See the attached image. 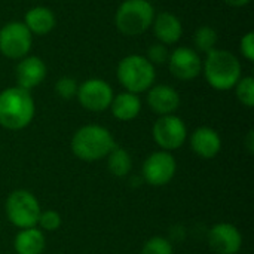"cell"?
I'll list each match as a JSON object with an SVG mask.
<instances>
[{
  "instance_id": "obj_1",
  "label": "cell",
  "mask_w": 254,
  "mask_h": 254,
  "mask_svg": "<svg viewBox=\"0 0 254 254\" xmlns=\"http://www.w3.org/2000/svg\"><path fill=\"white\" fill-rule=\"evenodd\" d=\"M116 147L113 134L97 124L80 127L71 137L70 149L73 155L83 162H97L106 159L107 155Z\"/></svg>"
},
{
  "instance_id": "obj_2",
  "label": "cell",
  "mask_w": 254,
  "mask_h": 254,
  "mask_svg": "<svg viewBox=\"0 0 254 254\" xmlns=\"http://www.w3.org/2000/svg\"><path fill=\"white\" fill-rule=\"evenodd\" d=\"M36 104L30 91L10 86L0 92V127L9 131H21L34 119Z\"/></svg>"
},
{
  "instance_id": "obj_3",
  "label": "cell",
  "mask_w": 254,
  "mask_h": 254,
  "mask_svg": "<svg viewBox=\"0 0 254 254\" xmlns=\"http://www.w3.org/2000/svg\"><path fill=\"white\" fill-rule=\"evenodd\" d=\"M202 73L207 83L217 91H229L243 77L241 63L226 49H214L202 61Z\"/></svg>"
},
{
  "instance_id": "obj_4",
  "label": "cell",
  "mask_w": 254,
  "mask_h": 254,
  "mask_svg": "<svg viewBox=\"0 0 254 254\" xmlns=\"http://www.w3.org/2000/svg\"><path fill=\"white\" fill-rule=\"evenodd\" d=\"M116 77L125 91L138 95L141 92H147L155 85L156 70L144 55L132 54L119 61Z\"/></svg>"
},
{
  "instance_id": "obj_5",
  "label": "cell",
  "mask_w": 254,
  "mask_h": 254,
  "mask_svg": "<svg viewBox=\"0 0 254 254\" xmlns=\"http://www.w3.org/2000/svg\"><path fill=\"white\" fill-rule=\"evenodd\" d=\"M155 7L149 0H124L115 13V25L128 37L146 33L155 19Z\"/></svg>"
},
{
  "instance_id": "obj_6",
  "label": "cell",
  "mask_w": 254,
  "mask_h": 254,
  "mask_svg": "<svg viewBox=\"0 0 254 254\" xmlns=\"http://www.w3.org/2000/svg\"><path fill=\"white\" fill-rule=\"evenodd\" d=\"M40 211L42 208L39 199L27 189H16L10 192L4 204L7 220L18 229L37 226Z\"/></svg>"
},
{
  "instance_id": "obj_7",
  "label": "cell",
  "mask_w": 254,
  "mask_h": 254,
  "mask_svg": "<svg viewBox=\"0 0 254 254\" xmlns=\"http://www.w3.org/2000/svg\"><path fill=\"white\" fill-rule=\"evenodd\" d=\"M177 173V162L171 152L156 150L150 153L141 165L143 183L153 188H162L171 183Z\"/></svg>"
},
{
  "instance_id": "obj_8",
  "label": "cell",
  "mask_w": 254,
  "mask_h": 254,
  "mask_svg": "<svg viewBox=\"0 0 254 254\" xmlns=\"http://www.w3.org/2000/svg\"><path fill=\"white\" fill-rule=\"evenodd\" d=\"M33 34L22 21H10L0 28V54L9 60H21L28 55Z\"/></svg>"
},
{
  "instance_id": "obj_9",
  "label": "cell",
  "mask_w": 254,
  "mask_h": 254,
  "mask_svg": "<svg viewBox=\"0 0 254 254\" xmlns=\"http://www.w3.org/2000/svg\"><path fill=\"white\" fill-rule=\"evenodd\" d=\"M152 135L161 150L174 152L186 143L188 127L182 118L176 115H165L155 121Z\"/></svg>"
},
{
  "instance_id": "obj_10",
  "label": "cell",
  "mask_w": 254,
  "mask_h": 254,
  "mask_svg": "<svg viewBox=\"0 0 254 254\" xmlns=\"http://www.w3.org/2000/svg\"><path fill=\"white\" fill-rule=\"evenodd\" d=\"M76 97L85 110L100 113L110 107L115 92L110 83L104 79L91 77L79 85Z\"/></svg>"
},
{
  "instance_id": "obj_11",
  "label": "cell",
  "mask_w": 254,
  "mask_h": 254,
  "mask_svg": "<svg viewBox=\"0 0 254 254\" xmlns=\"http://www.w3.org/2000/svg\"><path fill=\"white\" fill-rule=\"evenodd\" d=\"M170 73L179 80H193L202 73V60L198 52L188 46L176 48L168 58Z\"/></svg>"
},
{
  "instance_id": "obj_12",
  "label": "cell",
  "mask_w": 254,
  "mask_h": 254,
  "mask_svg": "<svg viewBox=\"0 0 254 254\" xmlns=\"http://www.w3.org/2000/svg\"><path fill=\"white\" fill-rule=\"evenodd\" d=\"M208 246L216 254H238L243 247V235L232 223H217L208 231Z\"/></svg>"
},
{
  "instance_id": "obj_13",
  "label": "cell",
  "mask_w": 254,
  "mask_h": 254,
  "mask_svg": "<svg viewBox=\"0 0 254 254\" xmlns=\"http://www.w3.org/2000/svg\"><path fill=\"white\" fill-rule=\"evenodd\" d=\"M18 65L15 68V77H16V86L31 91L33 88L39 86L46 74L48 68L42 58L34 55H27L21 60H18Z\"/></svg>"
},
{
  "instance_id": "obj_14",
  "label": "cell",
  "mask_w": 254,
  "mask_h": 254,
  "mask_svg": "<svg viewBox=\"0 0 254 254\" xmlns=\"http://www.w3.org/2000/svg\"><path fill=\"white\" fill-rule=\"evenodd\" d=\"M180 94L177 92L176 88L159 83L153 85L147 91V104L153 113L158 116H165V115H174L177 109L180 107Z\"/></svg>"
},
{
  "instance_id": "obj_15",
  "label": "cell",
  "mask_w": 254,
  "mask_h": 254,
  "mask_svg": "<svg viewBox=\"0 0 254 254\" xmlns=\"http://www.w3.org/2000/svg\"><path fill=\"white\" fill-rule=\"evenodd\" d=\"M190 149L202 159H213L222 150V138L219 132L210 127L196 128L189 137Z\"/></svg>"
},
{
  "instance_id": "obj_16",
  "label": "cell",
  "mask_w": 254,
  "mask_h": 254,
  "mask_svg": "<svg viewBox=\"0 0 254 254\" xmlns=\"http://www.w3.org/2000/svg\"><path fill=\"white\" fill-rule=\"evenodd\" d=\"M152 28L159 43H164L167 46L177 43L183 34V25H182L180 18L171 12H161L155 15Z\"/></svg>"
},
{
  "instance_id": "obj_17",
  "label": "cell",
  "mask_w": 254,
  "mask_h": 254,
  "mask_svg": "<svg viewBox=\"0 0 254 254\" xmlns=\"http://www.w3.org/2000/svg\"><path fill=\"white\" fill-rule=\"evenodd\" d=\"M109 109L112 110L115 119L121 122H131L138 118L141 112V100L137 94L124 91L113 97Z\"/></svg>"
},
{
  "instance_id": "obj_18",
  "label": "cell",
  "mask_w": 254,
  "mask_h": 254,
  "mask_svg": "<svg viewBox=\"0 0 254 254\" xmlns=\"http://www.w3.org/2000/svg\"><path fill=\"white\" fill-rule=\"evenodd\" d=\"M22 22L25 24V27L30 30L31 34L46 36L55 28L57 18L52 9L46 6H34L24 15Z\"/></svg>"
},
{
  "instance_id": "obj_19",
  "label": "cell",
  "mask_w": 254,
  "mask_h": 254,
  "mask_svg": "<svg viewBox=\"0 0 254 254\" xmlns=\"http://www.w3.org/2000/svg\"><path fill=\"white\" fill-rule=\"evenodd\" d=\"M45 247V232H42L37 226L21 229L13 238V250L16 254H42Z\"/></svg>"
},
{
  "instance_id": "obj_20",
  "label": "cell",
  "mask_w": 254,
  "mask_h": 254,
  "mask_svg": "<svg viewBox=\"0 0 254 254\" xmlns=\"http://www.w3.org/2000/svg\"><path fill=\"white\" fill-rule=\"evenodd\" d=\"M107 170L115 177H127L132 171V156L124 147L116 146L106 158Z\"/></svg>"
},
{
  "instance_id": "obj_21",
  "label": "cell",
  "mask_w": 254,
  "mask_h": 254,
  "mask_svg": "<svg viewBox=\"0 0 254 254\" xmlns=\"http://www.w3.org/2000/svg\"><path fill=\"white\" fill-rule=\"evenodd\" d=\"M217 42H219V34L217 31L210 27V25H201L195 34H193V43H195V48L199 51V52H204V54H208L214 49H217Z\"/></svg>"
},
{
  "instance_id": "obj_22",
  "label": "cell",
  "mask_w": 254,
  "mask_h": 254,
  "mask_svg": "<svg viewBox=\"0 0 254 254\" xmlns=\"http://www.w3.org/2000/svg\"><path fill=\"white\" fill-rule=\"evenodd\" d=\"M235 88V95L238 98V101L252 109L254 106V79L252 76H243L237 85L234 86Z\"/></svg>"
},
{
  "instance_id": "obj_23",
  "label": "cell",
  "mask_w": 254,
  "mask_h": 254,
  "mask_svg": "<svg viewBox=\"0 0 254 254\" xmlns=\"http://www.w3.org/2000/svg\"><path fill=\"white\" fill-rule=\"evenodd\" d=\"M141 254H174V249L170 240L164 237H152L143 244Z\"/></svg>"
},
{
  "instance_id": "obj_24",
  "label": "cell",
  "mask_w": 254,
  "mask_h": 254,
  "mask_svg": "<svg viewBox=\"0 0 254 254\" xmlns=\"http://www.w3.org/2000/svg\"><path fill=\"white\" fill-rule=\"evenodd\" d=\"M77 88L79 83L71 76H61L55 82V94L65 101H70L77 95Z\"/></svg>"
},
{
  "instance_id": "obj_25",
  "label": "cell",
  "mask_w": 254,
  "mask_h": 254,
  "mask_svg": "<svg viewBox=\"0 0 254 254\" xmlns=\"http://www.w3.org/2000/svg\"><path fill=\"white\" fill-rule=\"evenodd\" d=\"M63 219L55 210H42L37 219V226L42 232H55L61 228Z\"/></svg>"
},
{
  "instance_id": "obj_26",
  "label": "cell",
  "mask_w": 254,
  "mask_h": 254,
  "mask_svg": "<svg viewBox=\"0 0 254 254\" xmlns=\"http://www.w3.org/2000/svg\"><path fill=\"white\" fill-rule=\"evenodd\" d=\"M146 58L153 65L155 64H165L168 61V58H170V51H168L167 45L158 42V43H153V45L149 46L147 54H146Z\"/></svg>"
},
{
  "instance_id": "obj_27",
  "label": "cell",
  "mask_w": 254,
  "mask_h": 254,
  "mask_svg": "<svg viewBox=\"0 0 254 254\" xmlns=\"http://www.w3.org/2000/svg\"><path fill=\"white\" fill-rule=\"evenodd\" d=\"M240 51L243 54V57L253 63L254 61V33L253 31H249L243 36L241 42H240Z\"/></svg>"
},
{
  "instance_id": "obj_28",
  "label": "cell",
  "mask_w": 254,
  "mask_h": 254,
  "mask_svg": "<svg viewBox=\"0 0 254 254\" xmlns=\"http://www.w3.org/2000/svg\"><path fill=\"white\" fill-rule=\"evenodd\" d=\"M244 146H246V149L249 150V153H250V155H253L254 153V131L253 129H250V131H249V134H247V137H246V140H244Z\"/></svg>"
},
{
  "instance_id": "obj_29",
  "label": "cell",
  "mask_w": 254,
  "mask_h": 254,
  "mask_svg": "<svg viewBox=\"0 0 254 254\" xmlns=\"http://www.w3.org/2000/svg\"><path fill=\"white\" fill-rule=\"evenodd\" d=\"M226 4H229V6H232V7H243V6H246V4H249L252 0H223Z\"/></svg>"
}]
</instances>
